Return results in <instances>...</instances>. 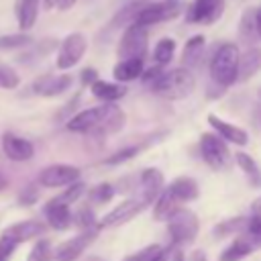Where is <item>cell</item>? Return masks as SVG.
<instances>
[{
  "instance_id": "cell-1",
  "label": "cell",
  "mask_w": 261,
  "mask_h": 261,
  "mask_svg": "<svg viewBox=\"0 0 261 261\" xmlns=\"http://www.w3.org/2000/svg\"><path fill=\"white\" fill-rule=\"evenodd\" d=\"M124 112L116 104H102L94 108H86L67 120V128L71 133H98L112 135L124 126Z\"/></svg>"
},
{
  "instance_id": "cell-2",
  "label": "cell",
  "mask_w": 261,
  "mask_h": 261,
  "mask_svg": "<svg viewBox=\"0 0 261 261\" xmlns=\"http://www.w3.org/2000/svg\"><path fill=\"white\" fill-rule=\"evenodd\" d=\"M239 57H241V51L234 43H222L214 51V55L210 59V77L220 88V92L237 82Z\"/></svg>"
},
{
  "instance_id": "cell-3",
  "label": "cell",
  "mask_w": 261,
  "mask_h": 261,
  "mask_svg": "<svg viewBox=\"0 0 261 261\" xmlns=\"http://www.w3.org/2000/svg\"><path fill=\"white\" fill-rule=\"evenodd\" d=\"M153 92L165 100H184L194 90V73L186 67L163 71L153 84Z\"/></svg>"
},
{
  "instance_id": "cell-4",
  "label": "cell",
  "mask_w": 261,
  "mask_h": 261,
  "mask_svg": "<svg viewBox=\"0 0 261 261\" xmlns=\"http://www.w3.org/2000/svg\"><path fill=\"white\" fill-rule=\"evenodd\" d=\"M167 232L171 237V243L175 247H186L192 245L200 232V220L196 216V212H192L190 208H177L167 220Z\"/></svg>"
},
{
  "instance_id": "cell-5",
  "label": "cell",
  "mask_w": 261,
  "mask_h": 261,
  "mask_svg": "<svg viewBox=\"0 0 261 261\" xmlns=\"http://www.w3.org/2000/svg\"><path fill=\"white\" fill-rule=\"evenodd\" d=\"M147 49H149V33H147V27L133 22V24H128L124 29L116 53H118L120 59H143L145 61Z\"/></svg>"
},
{
  "instance_id": "cell-6",
  "label": "cell",
  "mask_w": 261,
  "mask_h": 261,
  "mask_svg": "<svg viewBox=\"0 0 261 261\" xmlns=\"http://www.w3.org/2000/svg\"><path fill=\"white\" fill-rule=\"evenodd\" d=\"M200 155L214 171H224L230 165L228 147L216 133H204L200 137Z\"/></svg>"
},
{
  "instance_id": "cell-7",
  "label": "cell",
  "mask_w": 261,
  "mask_h": 261,
  "mask_svg": "<svg viewBox=\"0 0 261 261\" xmlns=\"http://www.w3.org/2000/svg\"><path fill=\"white\" fill-rule=\"evenodd\" d=\"M145 208H147V202H143L141 198H128V200L116 204L110 212H106L100 218L98 228H114V226L126 224L128 220H133L135 216H139Z\"/></svg>"
},
{
  "instance_id": "cell-8",
  "label": "cell",
  "mask_w": 261,
  "mask_h": 261,
  "mask_svg": "<svg viewBox=\"0 0 261 261\" xmlns=\"http://www.w3.org/2000/svg\"><path fill=\"white\" fill-rule=\"evenodd\" d=\"M96 234H98V228H92V230H82L80 234L63 241L51 251V261H75L96 241Z\"/></svg>"
},
{
  "instance_id": "cell-9",
  "label": "cell",
  "mask_w": 261,
  "mask_h": 261,
  "mask_svg": "<svg viewBox=\"0 0 261 261\" xmlns=\"http://www.w3.org/2000/svg\"><path fill=\"white\" fill-rule=\"evenodd\" d=\"M88 49V41L82 33H69L61 45H59V51H57V69H71L73 65H77L84 57Z\"/></svg>"
},
{
  "instance_id": "cell-10",
  "label": "cell",
  "mask_w": 261,
  "mask_h": 261,
  "mask_svg": "<svg viewBox=\"0 0 261 261\" xmlns=\"http://www.w3.org/2000/svg\"><path fill=\"white\" fill-rule=\"evenodd\" d=\"M179 2L177 0H163V2H147V6L139 12L137 24L149 27V24H159L163 20H171L179 14Z\"/></svg>"
},
{
  "instance_id": "cell-11",
  "label": "cell",
  "mask_w": 261,
  "mask_h": 261,
  "mask_svg": "<svg viewBox=\"0 0 261 261\" xmlns=\"http://www.w3.org/2000/svg\"><path fill=\"white\" fill-rule=\"evenodd\" d=\"M224 12V0H194L186 12L190 24H214Z\"/></svg>"
},
{
  "instance_id": "cell-12",
  "label": "cell",
  "mask_w": 261,
  "mask_h": 261,
  "mask_svg": "<svg viewBox=\"0 0 261 261\" xmlns=\"http://www.w3.org/2000/svg\"><path fill=\"white\" fill-rule=\"evenodd\" d=\"M73 181H80V169L75 165H67V163L47 165L39 173V184L45 188H63Z\"/></svg>"
},
{
  "instance_id": "cell-13",
  "label": "cell",
  "mask_w": 261,
  "mask_h": 261,
  "mask_svg": "<svg viewBox=\"0 0 261 261\" xmlns=\"http://www.w3.org/2000/svg\"><path fill=\"white\" fill-rule=\"evenodd\" d=\"M139 190H141L139 198H141L143 202H147V206L153 204V202L159 198V194L165 190L163 173H161L157 167H147V169H143V171H141V177H139Z\"/></svg>"
},
{
  "instance_id": "cell-14",
  "label": "cell",
  "mask_w": 261,
  "mask_h": 261,
  "mask_svg": "<svg viewBox=\"0 0 261 261\" xmlns=\"http://www.w3.org/2000/svg\"><path fill=\"white\" fill-rule=\"evenodd\" d=\"M71 82H73V80H71V75H67V73H57V75L45 73V75H41V77H37V80L33 82V92H35L37 96L53 98V96H59V94H63L65 90H69Z\"/></svg>"
},
{
  "instance_id": "cell-15",
  "label": "cell",
  "mask_w": 261,
  "mask_h": 261,
  "mask_svg": "<svg viewBox=\"0 0 261 261\" xmlns=\"http://www.w3.org/2000/svg\"><path fill=\"white\" fill-rule=\"evenodd\" d=\"M2 151L10 161H29L35 155V147L31 141L14 135V133H4L2 135Z\"/></svg>"
},
{
  "instance_id": "cell-16",
  "label": "cell",
  "mask_w": 261,
  "mask_h": 261,
  "mask_svg": "<svg viewBox=\"0 0 261 261\" xmlns=\"http://www.w3.org/2000/svg\"><path fill=\"white\" fill-rule=\"evenodd\" d=\"M47 230V226L41 222V220H20L16 224H10L8 228H4L2 237L10 239L12 243L20 245L24 241H33V239H39L43 237Z\"/></svg>"
},
{
  "instance_id": "cell-17",
  "label": "cell",
  "mask_w": 261,
  "mask_h": 261,
  "mask_svg": "<svg viewBox=\"0 0 261 261\" xmlns=\"http://www.w3.org/2000/svg\"><path fill=\"white\" fill-rule=\"evenodd\" d=\"M208 124L214 128V133L224 141V143H232V145H239V147H245L249 143V135L247 130L230 124V122H224L222 118H218L216 114H208Z\"/></svg>"
},
{
  "instance_id": "cell-18",
  "label": "cell",
  "mask_w": 261,
  "mask_h": 261,
  "mask_svg": "<svg viewBox=\"0 0 261 261\" xmlns=\"http://www.w3.org/2000/svg\"><path fill=\"white\" fill-rule=\"evenodd\" d=\"M43 212H45V220H47V224L51 226V228H55V230H65V228H69L71 226V210H69V206L67 204H61L59 200H49L47 204H45V208H43Z\"/></svg>"
},
{
  "instance_id": "cell-19",
  "label": "cell",
  "mask_w": 261,
  "mask_h": 261,
  "mask_svg": "<svg viewBox=\"0 0 261 261\" xmlns=\"http://www.w3.org/2000/svg\"><path fill=\"white\" fill-rule=\"evenodd\" d=\"M259 69H261V49H259V47H251V49H247V51L239 57L237 82H247V80H251Z\"/></svg>"
},
{
  "instance_id": "cell-20",
  "label": "cell",
  "mask_w": 261,
  "mask_h": 261,
  "mask_svg": "<svg viewBox=\"0 0 261 261\" xmlns=\"http://www.w3.org/2000/svg\"><path fill=\"white\" fill-rule=\"evenodd\" d=\"M204 47H206V39L204 35H194L186 41L184 45V51H181V67L190 69L196 67L202 59V53H204Z\"/></svg>"
},
{
  "instance_id": "cell-21",
  "label": "cell",
  "mask_w": 261,
  "mask_h": 261,
  "mask_svg": "<svg viewBox=\"0 0 261 261\" xmlns=\"http://www.w3.org/2000/svg\"><path fill=\"white\" fill-rule=\"evenodd\" d=\"M167 190L175 196V200H177L179 204H184V202H192V200H196L198 194H200L196 179H192V177H188V175H179V177H175V179L167 186Z\"/></svg>"
},
{
  "instance_id": "cell-22",
  "label": "cell",
  "mask_w": 261,
  "mask_h": 261,
  "mask_svg": "<svg viewBox=\"0 0 261 261\" xmlns=\"http://www.w3.org/2000/svg\"><path fill=\"white\" fill-rule=\"evenodd\" d=\"M145 71V61L143 59H120L114 69H112V75L114 80L118 82H133V80H139Z\"/></svg>"
},
{
  "instance_id": "cell-23",
  "label": "cell",
  "mask_w": 261,
  "mask_h": 261,
  "mask_svg": "<svg viewBox=\"0 0 261 261\" xmlns=\"http://www.w3.org/2000/svg\"><path fill=\"white\" fill-rule=\"evenodd\" d=\"M92 94L106 102V104H114L116 100H120L124 94H126V88L120 86V84H112V82H104V80H96L92 86H90Z\"/></svg>"
},
{
  "instance_id": "cell-24",
  "label": "cell",
  "mask_w": 261,
  "mask_h": 261,
  "mask_svg": "<svg viewBox=\"0 0 261 261\" xmlns=\"http://www.w3.org/2000/svg\"><path fill=\"white\" fill-rule=\"evenodd\" d=\"M253 251H255V245H253L245 234H239V237L218 255V261H241V259L249 257Z\"/></svg>"
},
{
  "instance_id": "cell-25",
  "label": "cell",
  "mask_w": 261,
  "mask_h": 261,
  "mask_svg": "<svg viewBox=\"0 0 261 261\" xmlns=\"http://www.w3.org/2000/svg\"><path fill=\"white\" fill-rule=\"evenodd\" d=\"M177 208H181V204L175 200V196L165 188L161 194H159V198L153 202V220H159V222H163V220H167Z\"/></svg>"
},
{
  "instance_id": "cell-26",
  "label": "cell",
  "mask_w": 261,
  "mask_h": 261,
  "mask_svg": "<svg viewBox=\"0 0 261 261\" xmlns=\"http://www.w3.org/2000/svg\"><path fill=\"white\" fill-rule=\"evenodd\" d=\"M145 6H147V0H135V2L126 4L124 8H120V10L114 14L110 27H112V29H120V27L126 29L128 24L137 22V16H139V12H141Z\"/></svg>"
},
{
  "instance_id": "cell-27",
  "label": "cell",
  "mask_w": 261,
  "mask_h": 261,
  "mask_svg": "<svg viewBox=\"0 0 261 261\" xmlns=\"http://www.w3.org/2000/svg\"><path fill=\"white\" fill-rule=\"evenodd\" d=\"M39 6H41V0H20L18 2L16 18H18V27L22 31H29L35 27L37 16H39Z\"/></svg>"
},
{
  "instance_id": "cell-28",
  "label": "cell",
  "mask_w": 261,
  "mask_h": 261,
  "mask_svg": "<svg viewBox=\"0 0 261 261\" xmlns=\"http://www.w3.org/2000/svg\"><path fill=\"white\" fill-rule=\"evenodd\" d=\"M234 161H237V165L243 169V173L247 175L249 184H251L253 188H261V169H259L257 161H255L251 155H247L245 151L234 153Z\"/></svg>"
},
{
  "instance_id": "cell-29",
  "label": "cell",
  "mask_w": 261,
  "mask_h": 261,
  "mask_svg": "<svg viewBox=\"0 0 261 261\" xmlns=\"http://www.w3.org/2000/svg\"><path fill=\"white\" fill-rule=\"evenodd\" d=\"M247 228V218L243 216H234V218H228V220H222L214 226V237L216 239H222V237H232V234H243Z\"/></svg>"
},
{
  "instance_id": "cell-30",
  "label": "cell",
  "mask_w": 261,
  "mask_h": 261,
  "mask_svg": "<svg viewBox=\"0 0 261 261\" xmlns=\"http://www.w3.org/2000/svg\"><path fill=\"white\" fill-rule=\"evenodd\" d=\"M173 53H175V41L173 39H169V37H165V39H161L157 45H155V49H153V57H155V63L157 65H167L171 59H173Z\"/></svg>"
},
{
  "instance_id": "cell-31",
  "label": "cell",
  "mask_w": 261,
  "mask_h": 261,
  "mask_svg": "<svg viewBox=\"0 0 261 261\" xmlns=\"http://www.w3.org/2000/svg\"><path fill=\"white\" fill-rule=\"evenodd\" d=\"M51 243L47 241V239H39L35 245H33V249H31V253H29V257H27V261H51Z\"/></svg>"
},
{
  "instance_id": "cell-32",
  "label": "cell",
  "mask_w": 261,
  "mask_h": 261,
  "mask_svg": "<svg viewBox=\"0 0 261 261\" xmlns=\"http://www.w3.org/2000/svg\"><path fill=\"white\" fill-rule=\"evenodd\" d=\"M84 190H86V186L82 184V181H73V184H69L59 196H55V200H59L61 204H73V202H77L80 200V196L84 194Z\"/></svg>"
},
{
  "instance_id": "cell-33",
  "label": "cell",
  "mask_w": 261,
  "mask_h": 261,
  "mask_svg": "<svg viewBox=\"0 0 261 261\" xmlns=\"http://www.w3.org/2000/svg\"><path fill=\"white\" fill-rule=\"evenodd\" d=\"M31 43V37L24 35V33H14V35H2L0 37V49L6 51V49H20V47H27Z\"/></svg>"
},
{
  "instance_id": "cell-34",
  "label": "cell",
  "mask_w": 261,
  "mask_h": 261,
  "mask_svg": "<svg viewBox=\"0 0 261 261\" xmlns=\"http://www.w3.org/2000/svg\"><path fill=\"white\" fill-rule=\"evenodd\" d=\"M241 37L245 39H253L257 37V29H255V8H249L243 12L241 16Z\"/></svg>"
},
{
  "instance_id": "cell-35",
  "label": "cell",
  "mask_w": 261,
  "mask_h": 261,
  "mask_svg": "<svg viewBox=\"0 0 261 261\" xmlns=\"http://www.w3.org/2000/svg\"><path fill=\"white\" fill-rule=\"evenodd\" d=\"M243 234L255 245V249L261 247V218H253V216H249V218H247V228H245Z\"/></svg>"
},
{
  "instance_id": "cell-36",
  "label": "cell",
  "mask_w": 261,
  "mask_h": 261,
  "mask_svg": "<svg viewBox=\"0 0 261 261\" xmlns=\"http://www.w3.org/2000/svg\"><path fill=\"white\" fill-rule=\"evenodd\" d=\"M71 220H75V224L82 228V230H92V228H98V222L92 214L90 208H82L75 216H71Z\"/></svg>"
},
{
  "instance_id": "cell-37",
  "label": "cell",
  "mask_w": 261,
  "mask_h": 261,
  "mask_svg": "<svg viewBox=\"0 0 261 261\" xmlns=\"http://www.w3.org/2000/svg\"><path fill=\"white\" fill-rule=\"evenodd\" d=\"M139 151H141V145H133V147L120 149V151H116L112 157H108V159H106V163H108V165H118V163H124V161L133 159V157H135Z\"/></svg>"
},
{
  "instance_id": "cell-38",
  "label": "cell",
  "mask_w": 261,
  "mask_h": 261,
  "mask_svg": "<svg viewBox=\"0 0 261 261\" xmlns=\"http://www.w3.org/2000/svg\"><path fill=\"white\" fill-rule=\"evenodd\" d=\"M20 84V77L14 69L6 67V65H0V88H6V90H12Z\"/></svg>"
},
{
  "instance_id": "cell-39",
  "label": "cell",
  "mask_w": 261,
  "mask_h": 261,
  "mask_svg": "<svg viewBox=\"0 0 261 261\" xmlns=\"http://www.w3.org/2000/svg\"><path fill=\"white\" fill-rule=\"evenodd\" d=\"M112 196H114V186H110V184H100V186H96L90 192V200L92 202H98V204L108 202Z\"/></svg>"
},
{
  "instance_id": "cell-40",
  "label": "cell",
  "mask_w": 261,
  "mask_h": 261,
  "mask_svg": "<svg viewBox=\"0 0 261 261\" xmlns=\"http://www.w3.org/2000/svg\"><path fill=\"white\" fill-rule=\"evenodd\" d=\"M16 249V243H12L6 237H0V261H8Z\"/></svg>"
},
{
  "instance_id": "cell-41",
  "label": "cell",
  "mask_w": 261,
  "mask_h": 261,
  "mask_svg": "<svg viewBox=\"0 0 261 261\" xmlns=\"http://www.w3.org/2000/svg\"><path fill=\"white\" fill-rule=\"evenodd\" d=\"M96 80H98V73H96V69H92V67H86V69L82 71V84H86V86H92Z\"/></svg>"
},
{
  "instance_id": "cell-42",
  "label": "cell",
  "mask_w": 261,
  "mask_h": 261,
  "mask_svg": "<svg viewBox=\"0 0 261 261\" xmlns=\"http://www.w3.org/2000/svg\"><path fill=\"white\" fill-rule=\"evenodd\" d=\"M249 216H253V218H261V196L253 200V204H251V214H249Z\"/></svg>"
},
{
  "instance_id": "cell-43",
  "label": "cell",
  "mask_w": 261,
  "mask_h": 261,
  "mask_svg": "<svg viewBox=\"0 0 261 261\" xmlns=\"http://www.w3.org/2000/svg\"><path fill=\"white\" fill-rule=\"evenodd\" d=\"M186 261H206V253L198 249V251H194V253H192V255H190Z\"/></svg>"
},
{
  "instance_id": "cell-44",
  "label": "cell",
  "mask_w": 261,
  "mask_h": 261,
  "mask_svg": "<svg viewBox=\"0 0 261 261\" xmlns=\"http://www.w3.org/2000/svg\"><path fill=\"white\" fill-rule=\"evenodd\" d=\"M77 0H57V8L59 10H69Z\"/></svg>"
},
{
  "instance_id": "cell-45",
  "label": "cell",
  "mask_w": 261,
  "mask_h": 261,
  "mask_svg": "<svg viewBox=\"0 0 261 261\" xmlns=\"http://www.w3.org/2000/svg\"><path fill=\"white\" fill-rule=\"evenodd\" d=\"M255 29H257V37H261V6L255 10Z\"/></svg>"
},
{
  "instance_id": "cell-46",
  "label": "cell",
  "mask_w": 261,
  "mask_h": 261,
  "mask_svg": "<svg viewBox=\"0 0 261 261\" xmlns=\"http://www.w3.org/2000/svg\"><path fill=\"white\" fill-rule=\"evenodd\" d=\"M171 261H186V257H184V253H181L179 249H175V251H173V257H171Z\"/></svg>"
},
{
  "instance_id": "cell-47",
  "label": "cell",
  "mask_w": 261,
  "mask_h": 261,
  "mask_svg": "<svg viewBox=\"0 0 261 261\" xmlns=\"http://www.w3.org/2000/svg\"><path fill=\"white\" fill-rule=\"evenodd\" d=\"M149 261H167V259H165V253H163V249H161L159 253H155V255H153Z\"/></svg>"
},
{
  "instance_id": "cell-48",
  "label": "cell",
  "mask_w": 261,
  "mask_h": 261,
  "mask_svg": "<svg viewBox=\"0 0 261 261\" xmlns=\"http://www.w3.org/2000/svg\"><path fill=\"white\" fill-rule=\"evenodd\" d=\"M43 6H45L47 10H51L53 6H57V0H43Z\"/></svg>"
},
{
  "instance_id": "cell-49",
  "label": "cell",
  "mask_w": 261,
  "mask_h": 261,
  "mask_svg": "<svg viewBox=\"0 0 261 261\" xmlns=\"http://www.w3.org/2000/svg\"><path fill=\"white\" fill-rule=\"evenodd\" d=\"M122 261H143V259H141V255H139V253H135V255H126Z\"/></svg>"
},
{
  "instance_id": "cell-50",
  "label": "cell",
  "mask_w": 261,
  "mask_h": 261,
  "mask_svg": "<svg viewBox=\"0 0 261 261\" xmlns=\"http://www.w3.org/2000/svg\"><path fill=\"white\" fill-rule=\"evenodd\" d=\"M4 188H6V179L0 175V190H4Z\"/></svg>"
},
{
  "instance_id": "cell-51",
  "label": "cell",
  "mask_w": 261,
  "mask_h": 261,
  "mask_svg": "<svg viewBox=\"0 0 261 261\" xmlns=\"http://www.w3.org/2000/svg\"><path fill=\"white\" fill-rule=\"evenodd\" d=\"M88 261H102V259H100V257H90Z\"/></svg>"
},
{
  "instance_id": "cell-52",
  "label": "cell",
  "mask_w": 261,
  "mask_h": 261,
  "mask_svg": "<svg viewBox=\"0 0 261 261\" xmlns=\"http://www.w3.org/2000/svg\"><path fill=\"white\" fill-rule=\"evenodd\" d=\"M259 98H261V90H259Z\"/></svg>"
}]
</instances>
